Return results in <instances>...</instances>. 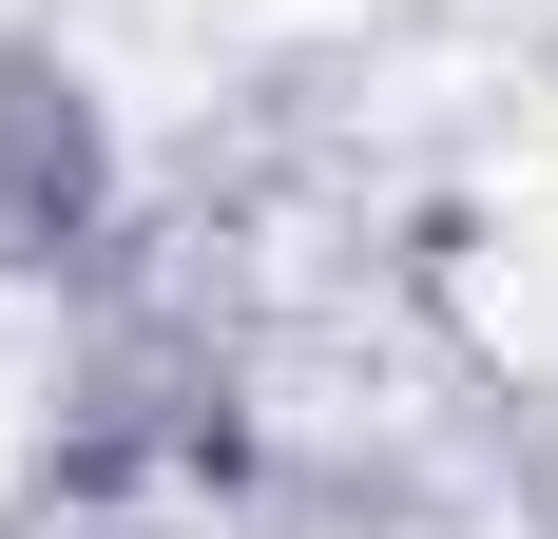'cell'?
I'll return each instance as SVG.
<instances>
[{
	"instance_id": "cell-1",
	"label": "cell",
	"mask_w": 558,
	"mask_h": 539,
	"mask_svg": "<svg viewBox=\"0 0 558 539\" xmlns=\"http://www.w3.org/2000/svg\"><path fill=\"white\" fill-rule=\"evenodd\" d=\"M116 213H135V173H116L97 77L58 39H0V270H97Z\"/></svg>"
}]
</instances>
